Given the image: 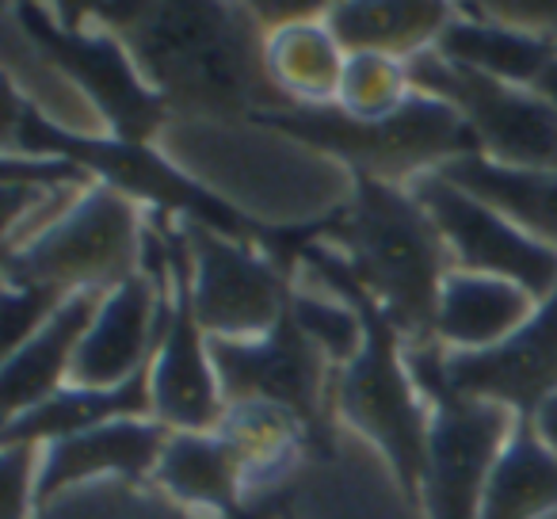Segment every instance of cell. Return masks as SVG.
Segmentation results:
<instances>
[{"label":"cell","mask_w":557,"mask_h":519,"mask_svg":"<svg viewBox=\"0 0 557 519\" xmlns=\"http://www.w3.org/2000/svg\"><path fill=\"white\" fill-rule=\"evenodd\" d=\"M306 272V268H302ZM287 318L295 329L341 371V367L356 363L359 351L367 348V313L356 302V295L336 283L318 280L306 272V280L295 283L290 291V310Z\"/></svg>","instance_id":"25"},{"label":"cell","mask_w":557,"mask_h":519,"mask_svg":"<svg viewBox=\"0 0 557 519\" xmlns=\"http://www.w3.org/2000/svg\"><path fill=\"white\" fill-rule=\"evenodd\" d=\"M302 268L318 275V280L351 291L356 302L363 306L367 348L359 351L356 363L336 371V379H333L336 409H341V417L348 420L359 435L379 443L405 493L420 496L432 405L420 394L417 379H412L409 363H405L401 333H397L394 321L382 313V306L367 295L363 283L348 272V264H344L325 240L306 248Z\"/></svg>","instance_id":"4"},{"label":"cell","mask_w":557,"mask_h":519,"mask_svg":"<svg viewBox=\"0 0 557 519\" xmlns=\"http://www.w3.org/2000/svg\"><path fill=\"white\" fill-rule=\"evenodd\" d=\"M149 401H153V420L169 432H218L230 409L210 356V336L202 333L187 302L184 260H176L169 325L149 363Z\"/></svg>","instance_id":"13"},{"label":"cell","mask_w":557,"mask_h":519,"mask_svg":"<svg viewBox=\"0 0 557 519\" xmlns=\"http://www.w3.org/2000/svg\"><path fill=\"white\" fill-rule=\"evenodd\" d=\"M100 291H81L70 295L16 351L4 356L0 371V394H4V420L35 409L39 401L54 397L70 386L73 363H77L81 341L100 310Z\"/></svg>","instance_id":"16"},{"label":"cell","mask_w":557,"mask_h":519,"mask_svg":"<svg viewBox=\"0 0 557 519\" xmlns=\"http://www.w3.org/2000/svg\"><path fill=\"white\" fill-rule=\"evenodd\" d=\"M412 96H417V85H412L409 62L359 50V54H348V65H344L336 111L351 123H382L397 115Z\"/></svg>","instance_id":"27"},{"label":"cell","mask_w":557,"mask_h":519,"mask_svg":"<svg viewBox=\"0 0 557 519\" xmlns=\"http://www.w3.org/2000/svg\"><path fill=\"white\" fill-rule=\"evenodd\" d=\"M458 0H341L329 27L348 54H386L401 62L432 54L458 20Z\"/></svg>","instance_id":"17"},{"label":"cell","mask_w":557,"mask_h":519,"mask_svg":"<svg viewBox=\"0 0 557 519\" xmlns=\"http://www.w3.org/2000/svg\"><path fill=\"white\" fill-rule=\"evenodd\" d=\"M440 172L511 218L519 230L557 248V169H516L481 153H462L440 164Z\"/></svg>","instance_id":"22"},{"label":"cell","mask_w":557,"mask_h":519,"mask_svg":"<svg viewBox=\"0 0 557 519\" xmlns=\"http://www.w3.org/2000/svg\"><path fill=\"white\" fill-rule=\"evenodd\" d=\"M409 65L420 92L440 96L466 119L481 157L516 169H557V103L542 88L481 77L435 50Z\"/></svg>","instance_id":"9"},{"label":"cell","mask_w":557,"mask_h":519,"mask_svg":"<svg viewBox=\"0 0 557 519\" xmlns=\"http://www.w3.org/2000/svg\"><path fill=\"white\" fill-rule=\"evenodd\" d=\"M435 54L462 65V70L481 73V77L539 88V81L546 77L549 65L557 62V42L458 12V20L447 27V35L440 39Z\"/></svg>","instance_id":"23"},{"label":"cell","mask_w":557,"mask_h":519,"mask_svg":"<svg viewBox=\"0 0 557 519\" xmlns=\"http://www.w3.org/2000/svg\"><path fill=\"white\" fill-rule=\"evenodd\" d=\"M153 485L191 511L237 519L248 496V470L222 432H172Z\"/></svg>","instance_id":"18"},{"label":"cell","mask_w":557,"mask_h":519,"mask_svg":"<svg viewBox=\"0 0 557 519\" xmlns=\"http://www.w3.org/2000/svg\"><path fill=\"white\" fill-rule=\"evenodd\" d=\"M534 428H539V435L549 443V450L557 455V397H549L546 405H542L539 412H534Z\"/></svg>","instance_id":"31"},{"label":"cell","mask_w":557,"mask_h":519,"mask_svg":"<svg viewBox=\"0 0 557 519\" xmlns=\"http://www.w3.org/2000/svg\"><path fill=\"white\" fill-rule=\"evenodd\" d=\"M348 50L329 20H306L263 35V70L290 111L336 108Z\"/></svg>","instance_id":"20"},{"label":"cell","mask_w":557,"mask_h":519,"mask_svg":"<svg viewBox=\"0 0 557 519\" xmlns=\"http://www.w3.org/2000/svg\"><path fill=\"white\" fill-rule=\"evenodd\" d=\"M539 88H542V92H546V96H549V100H554V103H557V62H554V65H549V73H546V77H542V81H539Z\"/></svg>","instance_id":"32"},{"label":"cell","mask_w":557,"mask_h":519,"mask_svg":"<svg viewBox=\"0 0 557 519\" xmlns=\"http://www.w3.org/2000/svg\"><path fill=\"white\" fill-rule=\"evenodd\" d=\"M240 9L256 20L263 35L287 24H306V20H329L341 0H237Z\"/></svg>","instance_id":"30"},{"label":"cell","mask_w":557,"mask_h":519,"mask_svg":"<svg viewBox=\"0 0 557 519\" xmlns=\"http://www.w3.org/2000/svg\"><path fill=\"white\" fill-rule=\"evenodd\" d=\"M149 146L225 214L271 230L333 225L359 180L336 153L268 115H164Z\"/></svg>","instance_id":"1"},{"label":"cell","mask_w":557,"mask_h":519,"mask_svg":"<svg viewBox=\"0 0 557 519\" xmlns=\"http://www.w3.org/2000/svg\"><path fill=\"white\" fill-rule=\"evenodd\" d=\"M35 519H218L172 501L153 481H92L35 511Z\"/></svg>","instance_id":"26"},{"label":"cell","mask_w":557,"mask_h":519,"mask_svg":"<svg viewBox=\"0 0 557 519\" xmlns=\"http://www.w3.org/2000/svg\"><path fill=\"white\" fill-rule=\"evenodd\" d=\"M39 447H4V519H35Z\"/></svg>","instance_id":"29"},{"label":"cell","mask_w":557,"mask_h":519,"mask_svg":"<svg viewBox=\"0 0 557 519\" xmlns=\"http://www.w3.org/2000/svg\"><path fill=\"white\" fill-rule=\"evenodd\" d=\"M123 417H153L149 401V371L115 390L92 386H62L54 397L39 401L35 409L4 420V447H47V443L70 440L88 428L111 424Z\"/></svg>","instance_id":"21"},{"label":"cell","mask_w":557,"mask_h":519,"mask_svg":"<svg viewBox=\"0 0 557 519\" xmlns=\"http://www.w3.org/2000/svg\"><path fill=\"white\" fill-rule=\"evenodd\" d=\"M275 123L336 153L356 176L389 180V184H409L420 172L440 169L462 153H478L466 119L447 100L420 88L397 115L382 123H351L336 108L290 111V115H275Z\"/></svg>","instance_id":"8"},{"label":"cell","mask_w":557,"mask_h":519,"mask_svg":"<svg viewBox=\"0 0 557 519\" xmlns=\"http://www.w3.org/2000/svg\"><path fill=\"white\" fill-rule=\"evenodd\" d=\"M466 16L493 20L516 32L557 42V0H458Z\"/></svg>","instance_id":"28"},{"label":"cell","mask_w":557,"mask_h":519,"mask_svg":"<svg viewBox=\"0 0 557 519\" xmlns=\"http://www.w3.org/2000/svg\"><path fill=\"white\" fill-rule=\"evenodd\" d=\"M412 199L428 210V218L440 230L443 245H447L450 264L458 272H481V275H500V280L519 283L531 291L534 298H549L557 291V248L546 240L531 237L519 230L511 218H504L485 199L470 195L447 180L440 169L420 172L405 184Z\"/></svg>","instance_id":"10"},{"label":"cell","mask_w":557,"mask_h":519,"mask_svg":"<svg viewBox=\"0 0 557 519\" xmlns=\"http://www.w3.org/2000/svg\"><path fill=\"white\" fill-rule=\"evenodd\" d=\"M325 245L382 306L405 344L435 341V302L455 272L440 230L405 184L359 176Z\"/></svg>","instance_id":"3"},{"label":"cell","mask_w":557,"mask_h":519,"mask_svg":"<svg viewBox=\"0 0 557 519\" xmlns=\"http://www.w3.org/2000/svg\"><path fill=\"white\" fill-rule=\"evenodd\" d=\"M176 233L184 245L187 302L202 333L214 341H256L287 318L295 283L263 248L187 210H180Z\"/></svg>","instance_id":"7"},{"label":"cell","mask_w":557,"mask_h":519,"mask_svg":"<svg viewBox=\"0 0 557 519\" xmlns=\"http://www.w3.org/2000/svg\"><path fill=\"white\" fill-rule=\"evenodd\" d=\"M405 363L432 405L420 496L428 519H478L488 473L519 417L496 401L466 397L443 379V348L435 341L405 344Z\"/></svg>","instance_id":"6"},{"label":"cell","mask_w":557,"mask_h":519,"mask_svg":"<svg viewBox=\"0 0 557 519\" xmlns=\"http://www.w3.org/2000/svg\"><path fill=\"white\" fill-rule=\"evenodd\" d=\"M149 233V202L100 176L62 222L32 245L4 252V283H24L70 298L126 283L141 272Z\"/></svg>","instance_id":"5"},{"label":"cell","mask_w":557,"mask_h":519,"mask_svg":"<svg viewBox=\"0 0 557 519\" xmlns=\"http://www.w3.org/2000/svg\"><path fill=\"white\" fill-rule=\"evenodd\" d=\"M549 508H557V455L534 420L519 417L488 473L478 519H539Z\"/></svg>","instance_id":"24"},{"label":"cell","mask_w":557,"mask_h":519,"mask_svg":"<svg viewBox=\"0 0 557 519\" xmlns=\"http://www.w3.org/2000/svg\"><path fill=\"white\" fill-rule=\"evenodd\" d=\"M210 356L222 382V394L230 405L237 401H268L278 409H290L306 428L321 424V401L333 386L336 367L295 329V321L283 318L271 333L256 341H214Z\"/></svg>","instance_id":"11"},{"label":"cell","mask_w":557,"mask_h":519,"mask_svg":"<svg viewBox=\"0 0 557 519\" xmlns=\"http://www.w3.org/2000/svg\"><path fill=\"white\" fill-rule=\"evenodd\" d=\"M443 379L458 394L496 401L531 420L557 397V291L534 306L508 341L485 351L443 348Z\"/></svg>","instance_id":"12"},{"label":"cell","mask_w":557,"mask_h":519,"mask_svg":"<svg viewBox=\"0 0 557 519\" xmlns=\"http://www.w3.org/2000/svg\"><path fill=\"white\" fill-rule=\"evenodd\" d=\"M169 428L153 417H123L111 424L88 428L70 440L39 447V481H35V511L70 489L92 481H153L157 462L169 443Z\"/></svg>","instance_id":"15"},{"label":"cell","mask_w":557,"mask_h":519,"mask_svg":"<svg viewBox=\"0 0 557 519\" xmlns=\"http://www.w3.org/2000/svg\"><path fill=\"white\" fill-rule=\"evenodd\" d=\"M539 298L519 283L481 272H450L435 302V344L447 351H485L508 341Z\"/></svg>","instance_id":"19"},{"label":"cell","mask_w":557,"mask_h":519,"mask_svg":"<svg viewBox=\"0 0 557 519\" xmlns=\"http://www.w3.org/2000/svg\"><path fill=\"white\" fill-rule=\"evenodd\" d=\"M4 73H9L12 100L24 103L39 123L77 141H119V131L103 103L85 88V81L47 47L16 9H4Z\"/></svg>","instance_id":"14"},{"label":"cell","mask_w":557,"mask_h":519,"mask_svg":"<svg viewBox=\"0 0 557 519\" xmlns=\"http://www.w3.org/2000/svg\"><path fill=\"white\" fill-rule=\"evenodd\" d=\"M115 39L169 115H290L237 0H138Z\"/></svg>","instance_id":"2"}]
</instances>
